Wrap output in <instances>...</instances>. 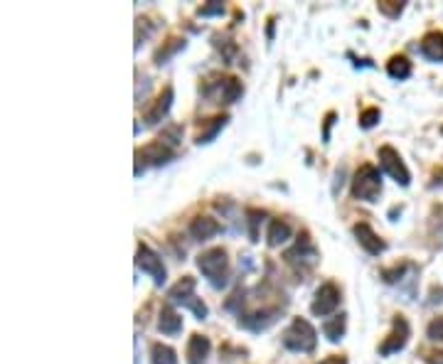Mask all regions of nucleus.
<instances>
[{
	"instance_id": "obj_18",
	"label": "nucleus",
	"mask_w": 443,
	"mask_h": 364,
	"mask_svg": "<svg viewBox=\"0 0 443 364\" xmlns=\"http://www.w3.org/2000/svg\"><path fill=\"white\" fill-rule=\"evenodd\" d=\"M278 310H264V312H254V315H244L239 320V325H244V328L249 330H266L269 325L276 320Z\"/></svg>"
},
{
	"instance_id": "obj_5",
	"label": "nucleus",
	"mask_w": 443,
	"mask_h": 364,
	"mask_svg": "<svg viewBox=\"0 0 443 364\" xmlns=\"http://www.w3.org/2000/svg\"><path fill=\"white\" fill-rule=\"evenodd\" d=\"M286 264H291L298 273H301V271L306 273V271H310L315 264H318V249L310 244V239H308L306 234L298 236L296 246L286 251Z\"/></svg>"
},
{
	"instance_id": "obj_6",
	"label": "nucleus",
	"mask_w": 443,
	"mask_h": 364,
	"mask_svg": "<svg viewBox=\"0 0 443 364\" xmlns=\"http://www.w3.org/2000/svg\"><path fill=\"white\" fill-rule=\"evenodd\" d=\"M380 165L391 180H396V185H402V188H409V182H412V175H409L407 165H404L402 156L394 151L391 146H382L380 148Z\"/></svg>"
},
{
	"instance_id": "obj_1",
	"label": "nucleus",
	"mask_w": 443,
	"mask_h": 364,
	"mask_svg": "<svg viewBox=\"0 0 443 364\" xmlns=\"http://www.w3.org/2000/svg\"><path fill=\"white\" fill-rule=\"evenodd\" d=\"M197 268L202 271V276L207 278L214 288H222L227 283V271H230L227 251L225 249H207L204 254L197 256Z\"/></svg>"
},
{
	"instance_id": "obj_12",
	"label": "nucleus",
	"mask_w": 443,
	"mask_h": 364,
	"mask_svg": "<svg viewBox=\"0 0 443 364\" xmlns=\"http://www.w3.org/2000/svg\"><path fill=\"white\" fill-rule=\"evenodd\" d=\"M136 158H138V162L148 160L151 165H163V162H167L172 158V151L163 141H158V143H151L148 148H143V151H138Z\"/></svg>"
},
{
	"instance_id": "obj_7",
	"label": "nucleus",
	"mask_w": 443,
	"mask_h": 364,
	"mask_svg": "<svg viewBox=\"0 0 443 364\" xmlns=\"http://www.w3.org/2000/svg\"><path fill=\"white\" fill-rule=\"evenodd\" d=\"M340 301H343V296H340V288L335 286L333 281L323 283V286L315 291V301L313 305H310V312L318 317H328L333 315L335 310H338Z\"/></svg>"
},
{
	"instance_id": "obj_14",
	"label": "nucleus",
	"mask_w": 443,
	"mask_h": 364,
	"mask_svg": "<svg viewBox=\"0 0 443 364\" xmlns=\"http://www.w3.org/2000/svg\"><path fill=\"white\" fill-rule=\"evenodd\" d=\"M158 330H160L163 335H180L183 333V317L177 315L175 310H172V305H165L160 310V320H158Z\"/></svg>"
},
{
	"instance_id": "obj_31",
	"label": "nucleus",
	"mask_w": 443,
	"mask_h": 364,
	"mask_svg": "<svg viewBox=\"0 0 443 364\" xmlns=\"http://www.w3.org/2000/svg\"><path fill=\"white\" fill-rule=\"evenodd\" d=\"M318 364H347V359H345V357H328V359H323V362H318Z\"/></svg>"
},
{
	"instance_id": "obj_11",
	"label": "nucleus",
	"mask_w": 443,
	"mask_h": 364,
	"mask_svg": "<svg viewBox=\"0 0 443 364\" xmlns=\"http://www.w3.org/2000/svg\"><path fill=\"white\" fill-rule=\"evenodd\" d=\"M219 232H222V227H219V222L212 217H197L190 224V236H193L195 241H209L212 236H217Z\"/></svg>"
},
{
	"instance_id": "obj_8",
	"label": "nucleus",
	"mask_w": 443,
	"mask_h": 364,
	"mask_svg": "<svg viewBox=\"0 0 443 364\" xmlns=\"http://www.w3.org/2000/svg\"><path fill=\"white\" fill-rule=\"evenodd\" d=\"M136 266L143 271V273H148V276L153 278V283H156V286H163V283H165L167 273H165V266H163V259L153 249H148L146 244L138 246Z\"/></svg>"
},
{
	"instance_id": "obj_28",
	"label": "nucleus",
	"mask_w": 443,
	"mask_h": 364,
	"mask_svg": "<svg viewBox=\"0 0 443 364\" xmlns=\"http://www.w3.org/2000/svg\"><path fill=\"white\" fill-rule=\"evenodd\" d=\"M225 13V6L222 3H209V6L200 8V15L202 17H209V15H222Z\"/></svg>"
},
{
	"instance_id": "obj_30",
	"label": "nucleus",
	"mask_w": 443,
	"mask_h": 364,
	"mask_svg": "<svg viewBox=\"0 0 443 364\" xmlns=\"http://www.w3.org/2000/svg\"><path fill=\"white\" fill-rule=\"evenodd\" d=\"M333 121H335V114H328V119H325V133H323L325 141L330 138V126H333Z\"/></svg>"
},
{
	"instance_id": "obj_21",
	"label": "nucleus",
	"mask_w": 443,
	"mask_h": 364,
	"mask_svg": "<svg viewBox=\"0 0 443 364\" xmlns=\"http://www.w3.org/2000/svg\"><path fill=\"white\" fill-rule=\"evenodd\" d=\"M151 362L153 364H177V354H175V349L167 347V344L156 342L151 347Z\"/></svg>"
},
{
	"instance_id": "obj_9",
	"label": "nucleus",
	"mask_w": 443,
	"mask_h": 364,
	"mask_svg": "<svg viewBox=\"0 0 443 364\" xmlns=\"http://www.w3.org/2000/svg\"><path fill=\"white\" fill-rule=\"evenodd\" d=\"M407 342H409V323L399 315V317H394V330H391V335L380 347V354L382 357H389V354H394V352H399V349L407 347Z\"/></svg>"
},
{
	"instance_id": "obj_24",
	"label": "nucleus",
	"mask_w": 443,
	"mask_h": 364,
	"mask_svg": "<svg viewBox=\"0 0 443 364\" xmlns=\"http://www.w3.org/2000/svg\"><path fill=\"white\" fill-rule=\"evenodd\" d=\"M402 10H404V3H394V0H382L380 3V13H384L391 20L402 15Z\"/></svg>"
},
{
	"instance_id": "obj_16",
	"label": "nucleus",
	"mask_w": 443,
	"mask_h": 364,
	"mask_svg": "<svg viewBox=\"0 0 443 364\" xmlns=\"http://www.w3.org/2000/svg\"><path fill=\"white\" fill-rule=\"evenodd\" d=\"M209 340L202 338V335H193L188 342V362L190 364H204V359H207L209 354Z\"/></svg>"
},
{
	"instance_id": "obj_2",
	"label": "nucleus",
	"mask_w": 443,
	"mask_h": 364,
	"mask_svg": "<svg viewBox=\"0 0 443 364\" xmlns=\"http://www.w3.org/2000/svg\"><path fill=\"white\" fill-rule=\"evenodd\" d=\"M283 344H286V349H291V352H313L315 344H318V333H315V328L308 323V320L296 317V320L288 325L286 333H283Z\"/></svg>"
},
{
	"instance_id": "obj_15",
	"label": "nucleus",
	"mask_w": 443,
	"mask_h": 364,
	"mask_svg": "<svg viewBox=\"0 0 443 364\" xmlns=\"http://www.w3.org/2000/svg\"><path fill=\"white\" fill-rule=\"evenodd\" d=\"M170 104H172V89L165 86V91H163V94L158 96L156 106H153V109L146 114V123H148V126L160 123V121L167 116V111H170Z\"/></svg>"
},
{
	"instance_id": "obj_13",
	"label": "nucleus",
	"mask_w": 443,
	"mask_h": 364,
	"mask_svg": "<svg viewBox=\"0 0 443 364\" xmlns=\"http://www.w3.org/2000/svg\"><path fill=\"white\" fill-rule=\"evenodd\" d=\"M421 54L428 62H443V32H428V35H423Z\"/></svg>"
},
{
	"instance_id": "obj_19",
	"label": "nucleus",
	"mask_w": 443,
	"mask_h": 364,
	"mask_svg": "<svg viewBox=\"0 0 443 364\" xmlns=\"http://www.w3.org/2000/svg\"><path fill=\"white\" fill-rule=\"evenodd\" d=\"M386 74H389L391 79H409L412 77V62H409L404 54H396V57H391L389 62H386Z\"/></svg>"
},
{
	"instance_id": "obj_27",
	"label": "nucleus",
	"mask_w": 443,
	"mask_h": 364,
	"mask_svg": "<svg viewBox=\"0 0 443 364\" xmlns=\"http://www.w3.org/2000/svg\"><path fill=\"white\" fill-rule=\"evenodd\" d=\"M183 47H185V40H172V45L165 50V52H158V54H156V62H158V64H163L167 57H170L172 52H177V50H183Z\"/></svg>"
},
{
	"instance_id": "obj_3",
	"label": "nucleus",
	"mask_w": 443,
	"mask_h": 364,
	"mask_svg": "<svg viewBox=\"0 0 443 364\" xmlns=\"http://www.w3.org/2000/svg\"><path fill=\"white\" fill-rule=\"evenodd\" d=\"M382 195V175L375 165H362L354 172L352 180V197L362 202H377Z\"/></svg>"
},
{
	"instance_id": "obj_10",
	"label": "nucleus",
	"mask_w": 443,
	"mask_h": 364,
	"mask_svg": "<svg viewBox=\"0 0 443 364\" xmlns=\"http://www.w3.org/2000/svg\"><path fill=\"white\" fill-rule=\"evenodd\" d=\"M354 236H357V244L362 246V249L367 251V254L372 256H380L382 251L386 249V244L380 239V236L375 234V229H372L370 224L360 222V224H354Z\"/></svg>"
},
{
	"instance_id": "obj_17",
	"label": "nucleus",
	"mask_w": 443,
	"mask_h": 364,
	"mask_svg": "<svg viewBox=\"0 0 443 364\" xmlns=\"http://www.w3.org/2000/svg\"><path fill=\"white\" fill-rule=\"evenodd\" d=\"M266 239H269V246H281L286 244L288 239H291V227H288V222H283V219H271L269 222V234H266Z\"/></svg>"
},
{
	"instance_id": "obj_22",
	"label": "nucleus",
	"mask_w": 443,
	"mask_h": 364,
	"mask_svg": "<svg viewBox=\"0 0 443 364\" xmlns=\"http://www.w3.org/2000/svg\"><path fill=\"white\" fill-rule=\"evenodd\" d=\"M241 94H244V86H241L239 79H227L222 84V99H225V104H234Z\"/></svg>"
},
{
	"instance_id": "obj_32",
	"label": "nucleus",
	"mask_w": 443,
	"mask_h": 364,
	"mask_svg": "<svg viewBox=\"0 0 443 364\" xmlns=\"http://www.w3.org/2000/svg\"><path fill=\"white\" fill-rule=\"evenodd\" d=\"M441 133H443V128H441Z\"/></svg>"
},
{
	"instance_id": "obj_26",
	"label": "nucleus",
	"mask_w": 443,
	"mask_h": 364,
	"mask_svg": "<svg viewBox=\"0 0 443 364\" xmlns=\"http://www.w3.org/2000/svg\"><path fill=\"white\" fill-rule=\"evenodd\" d=\"M380 119H382L380 109H367V111H362V116H360V126L362 128H375V126L380 123Z\"/></svg>"
},
{
	"instance_id": "obj_4",
	"label": "nucleus",
	"mask_w": 443,
	"mask_h": 364,
	"mask_svg": "<svg viewBox=\"0 0 443 364\" xmlns=\"http://www.w3.org/2000/svg\"><path fill=\"white\" fill-rule=\"evenodd\" d=\"M170 303L190 308V310L197 315V320H204V317L209 315L207 305H204L202 301H197V296H195V278H190V276H185L177 286L170 288Z\"/></svg>"
},
{
	"instance_id": "obj_20",
	"label": "nucleus",
	"mask_w": 443,
	"mask_h": 364,
	"mask_svg": "<svg viewBox=\"0 0 443 364\" xmlns=\"http://www.w3.org/2000/svg\"><path fill=\"white\" fill-rule=\"evenodd\" d=\"M345 325H347V317H345V315L330 317L328 323L323 325L325 338H328L330 342H340V340H343V335H345Z\"/></svg>"
},
{
	"instance_id": "obj_25",
	"label": "nucleus",
	"mask_w": 443,
	"mask_h": 364,
	"mask_svg": "<svg viewBox=\"0 0 443 364\" xmlns=\"http://www.w3.org/2000/svg\"><path fill=\"white\" fill-rule=\"evenodd\" d=\"M426 335H428V340H433V342H443V315L428 323Z\"/></svg>"
},
{
	"instance_id": "obj_29",
	"label": "nucleus",
	"mask_w": 443,
	"mask_h": 364,
	"mask_svg": "<svg viewBox=\"0 0 443 364\" xmlns=\"http://www.w3.org/2000/svg\"><path fill=\"white\" fill-rule=\"evenodd\" d=\"M249 222H251V241H256V236H259V234H256V222H259V217H264V214H261V212H249Z\"/></svg>"
},
{
	"instance_id": "obj_23",
	"label": "nucleus",
	"mask_w": 443,
	"mask_h": 364,
	"mask_svg": "<svg viewBox=\"0 0 443 364\" xmlns=\"http://www.w3.org/2000/svg\"><path fill=\"white\" fill-rule=\"evenodd\" d=\"M225 123H227V116H217V119H212V123H209V128L204 130V133H200V135H197V143H200V146H202V143L214 141V138H217L219 130L225 128Z\"/></svg>"
}]
</instances>
